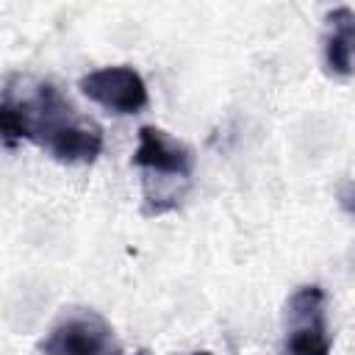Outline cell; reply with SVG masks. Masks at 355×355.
<instances>
[{
  "mask_svg": "<svg viewBox=\"0 0 355 355\" xmlns=\"http://www.w3.org/2000/svg\"><path fill=\"white\" fill-rule=\"evenodd\" d=\"M75 119L69 100L50 80L11 75L0 89V141L8 147L33 141L47 150L50 141Z\"/></svg>",
  "mask_w": 355,
  "mask_h": 355,
  "instance_id": "cell-1",
  "label": "cell"
},
{
  "mask_svg": "<svg viewBox=\"0 0 355 355\" xmlns=\"http://www.w3.org/2000/svg\"><path fill=\"white\" fill-rule=\"evenodd\" d=\"M133 166L144 172L147 214H166L178 208L183 191L189 189L194 158L186 144L175 141L161 128L141 125L139 144L133 150Z\"/></svg>",
  "mask_w": 355,
  "mask_h": 355,
  "instance_id": "cell-2",
  "label": "cell"
},
{
  "mask_svg": "<svg viewBox=\"0 0 355 355\" xmlns=\"http://www.w3.org/2000/svg\"><path fill=\"white\" fill-rule=\"evenodd\" d=\"M42 355H119L114 327L92 308H69L39 344Z\"/></svg>",
  "mask_w": 355,
  "mask_h": 355,
  "instance_id": "cell-3",
  "label": "cell"
},
{
  "mask_svg": "<svg viewBox=\"0 0 355 355\" xmlns=\"http://www.w3.org/2000/svg\"><path fill=\"white\" fill-rule=\"evenodd\" d=\"M286 355H330V333L324 322V291L311 283L300 286L288 300Z\"/></svg>",
  "mask_w": 355,
  "mask_h": 355,
  "instance_id": "cell-4",
  "label": "cell"
},
{
  "mask_svg": "<svg viewBox=\"0 0 355 355\" xmlns=\"http://www.w3.org/2000/svg\"><path fill=\"white\" fill-rule=\"evenodd\" d=\"M78 89L97 105H103L111 114H139L147 105V83L144 78L128 67V64H116V67H100L86 72L78 80Z\"/></svg>",
  "mask_w": 355,
  "mask_h": 355,
  "instance_id": "cell-5",
  "label": "cell"
},
{
  "mask_svg": "<svg viewBox=\"0 0 355 355\" xmlns=\"http://www.w3.org/2000/svg\"><path fill=\"white\" fill-rule=\"evenodd\" d=\"M47 153L61 164H92L103 153V128L89 119H75L50 141Z\"/></svg>",
  "mask_w": 355,
  "mask_h": 355,
  "instance_id": "cell-6",
  "label": "cell"
},
{
  "mask_svg": "<svg viewBox=\"0 0 355 355\" xmlns=\"http://www.w3.org/2000/svg\"><path fill=\"white\" fill-rule=\"evenodd\" d=\"M352 42H355V14L347 6H338L327 14L324 36V64L333 75L347 78L352 72Z\"/></svg>",
  "mask_w": 355,
  "mask_h": 355,
  "instance_id": "cell-7",
  "label": "cell"
},
{
  "mask_svg": "<svg viewBox=\"0 0 355 355\" xmlns=\"http://www.w3.org/2000/svg\"><path fill=\"white\" fill-rule=\"evenodd\" d=\"M191 355H214V352H208V349H197V352H191Z\"/></svg>",
  "mask_w": 355,
  "mask_h": 355,
  "instance_id": "cell-8",
  "label": "cell"
},
{
  "mask_svg": "<svg viewBox=\"0 0 355 355\" xmlns=\"http://www.w3.org/2000/svg\"><path fill=\"white\" fill-rule=\"evenodd\" d=\"M139 355H147V352H139Z\"/></svg>",
  "mask_w": 355,
  "mask_h": 355,
  "instance_id": "cell-9",
  "label": "cell"
}]
</instances>
